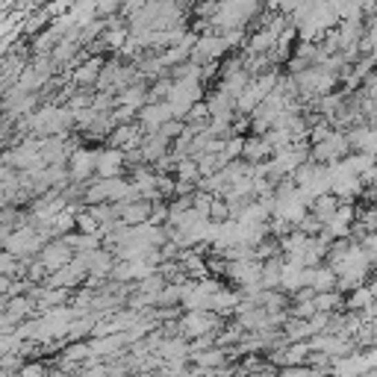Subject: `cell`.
<instances>
[{"instance_id": "cell-1", "label": "cell", "mask_w": 377, "mask_h": 377, "mask_svg": "<svg viewBox=\"0 0 377 377\" xmlns=\"http://www.w3.org/2000/svg\"><path fill=\"white\" fill-rule=\"evenodd\" d=\"M374 351H365V354H342V357H336L334 362H330V371H334L336 377H362L369 374L374 369Z\"/></svg>"}, {"instance_id": "cell-2", "label": "cell", "mask_w": 377, "mask_h": 377, "mask_svg": "<svg viewBox=\"0 0 377 377\" xmlns=\"http://www.w3.org/2000/svg\"><path fill=\"white\" fill-rule=\"evenodd\" d=\"M313 348L327 354V357H342V354L351 351V342L348 339H339V336H321L313 342Z\"/></svg>"}, {"instance_id": "cell-3", "label": "cell", "mask_w": 377, "mask_h": 377, "mask_svg": "<svg viewBox=\"0 0 377 377\" xmlns=\"http://www.w3.org/2000/svg\"><path fill=\"white\" fill-rule=\"evenodd\" d=\"M183 327H186L188 336H197V334H206V330L213 327V321L204 318V316H188V318L183 321Z\"/></svg>"}, {"instance_id": "cell-4", "label": "cell", "mask_w": 377, "mask_h": 377, "mask_svg": "<svg viewBox=\"0 0 377 377\" xmlns=\"http://www.w3.org/2000/svg\"><path fill=\"white\" fill-rule=\"evenodd\" d=\"M195 362L206 369V365H221L224 362V351H206V354H195Z\"/></svg>"}, {"instance_id": "cell-5", "label": "cell", "mask_w": 377, "mask_h": 377, "mask_svg": "<svg viewBox=\"0 0 377 377\" xmlns=\"http://www.w3.org/2000/svg\"><path fill=\"white\" fill-rule=\"evenodd\" d=\"M321 371H316V369H309V365H286L283 369V374L280 377H318Z\"/></svg>"}, {"instance_id": "cell-6", "label": "cell", "mask_w": 377, "mask_h": 377, "mask_svg": "<svg viewBox=\"0 0 377 377\" xmlns=\"http://www.w3.org/2000/svg\"><path fill=\"white\" fill-rule=\"evenodd\" d=\"M41 374H44L41 365H27V369H21L18 377H41Z\"/></svg>"}, {"instance_id": "cell-7", "label": "cell", "mask_w": 377, "mask_h": 377, "mask_svg": "<svg viewBox=\"0 0 377 377\" xmlns=\"http://www.w3.org/2000/svg\"><path fill=\"white\" fill-rule=\"evenodd\" d=\"M106 371H109V369H104V365H97V369L86 371V377H106Z\"/></svg>"}]
</instances>
